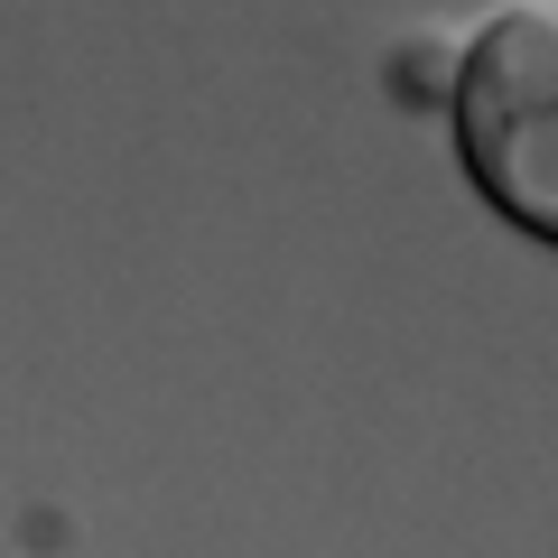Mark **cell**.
<instances>
[{"label":"cell","instance_id":"6da1fadb","mask_svg":"<svg viewBox=\"0 0 558 558\" xmlns=\"http://www.w3.org/2000/svg\"><path fill=\"white\" fill-rule=\"evenodd\" d=\"M457 159L512 233L558 252V0H521L457 57Z\"/></svg>","mask_w":558,"mask_h":558}]
</instances>
